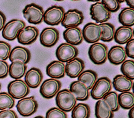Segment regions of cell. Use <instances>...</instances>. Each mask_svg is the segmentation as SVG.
Segmentation results:
<instances>
[{
  "label": "cell",
  "mask_w": 134,
  "mask_h": 118,
  "mask_svg": "<svg viewBox=\"0 0 134 118\" xmlns=\"http://www.w3.org/2000/svg\"><path fill=\"white\" fill-rule=\"evenodd\" d=\"M77 100L69 89H63L60 90L55 97V102L57 107L64 112L72 110L76 104Z\"/></svg>",
  "instance_id": "cell-1"
},
{
  "label": "cell",
  "mask_w": 134,
  "mask_h": 118,
  "mask_svg": "<svg viewBox=\"0 0 134 118\" xmlns=\"http://www.w3.org/2000/svg\"><path fill=\"white\" fill-rule=\"evenodd\" d=\"M108 51V47L105 44L97 42L90 46L88 54L90 59L94 64L101 65L106 62Z\"/></svg>",
  "instance_id": "cell-2"
},
{
  "label": "cell",
  "mask_w": 134,
  "mask_h": 118,
  "mask_svg": "<svg viewBox=\"0 0 134 118\" xmlns=\"http://www.w3.org/2000/svg\"><path fill=\"white\" fill-rule=\"evenodd\" d=\"M112 88V83L107 77L98 78L91 89L90 94L92 98L100 100L109 93Z\"/></svg>",
  "instance_id": "cell-3"
},
{
  "label": "cell",
  "mask_w": 134,
  "mask_h": 118,
  "mask_svg": "<svg viewBox=\"0 0 134 118\" xmlns=\"http://www.w3.org/2000/svg\"><path fill=\"white\" fill-rule=\"evenodd\" d=\"M23 14L24 17L30 23L38 24L43 21V9L35 3L27 5L23 10Z\"/></svg>",
  "instance_id": "cell-4"
},
{
  "label": "cell",
  "mask_w": 134,
  "mask_h": 118,
  "mask_svg": "<svg viewBox=\"0 0 134 118\" xmlns=\"http://www.w3.org/2000/svg\"><path fill=\"white\" fill-rule=\"evenodd\" d=\"M25 27L26 23L23 20L12 19L4 25L2 32V36L7 40L13 41L17 38L20 31Z\"/></svg>",
  "instance_id": "cell-5"
},
{
  "label": "cell",
  "mask_w": 134,
  "mask_h": 118,
  "mask_svg": "<svg viewBox=\"0 0 134 118\" xmlns=\"http://www.w3.org/2000/svg\"><path fill=\"white\" fill-rule=\"evenodd\" d=\"M64 14L65 10L62 7L53 5L44 11L43 20L48 25H57L61 23Z\"/></svg>",
  "instance_id": "cell-6"
},
{
  "label": "cell",
  "mask_w": 134,
  "mask_h": 118,
  "mask_svg": "<svg viewBox=\"0 0 134 118\" xmlns=\"http://www.w3.org/2000/svg\"><path fill=\"white\" fill-rule=\"evenodd\" d=\"M8 93L14 99H22L26 97L30 93L29 87L25 82L18 79L11 81L7 86Z\"/></svg>",
  "instance_id": "cell-7"
},
{
  "label": "cell",
  "mask_w": 134,
  "mask_h": 118,
  "mask_svg": "<svg viewBox=\"0 0 134 118\" xmlns=\"http://www.w3.org/2000/svg\"><path fill=\"white\" fill-rule=\"evenodd\" d=\"M38 104L34 96L20 99L17 102L16 108L19 113L25 117L29 116L37 110Z\"/></svg>",
  "instance_id": "cell-8"
},
{
  "label": "cell",
  "mask_w": 134,
  "mask_h": 118,
  "mask_svg": "<svg viewBox=\"0 0 134 118\" xmlns=\"http://www.w3.org/2000/svg\"><path fill=\"white\" fill-rule=\"evenodd\" d=\"M79 54L78 49L74 45L67 43L61 44L57 48L55 55L59 61L67 62L75 58Z\"/></svg>",
  "instance_id": "cell-9"
},
{
  "label": "cell",
  "mask_w": 134,
  "mask_h": 118,
  "mask_svg": "<svg viewBox=\"0 0 134 118\" xmlns=\"http://www.w3.org/2000/svg\"><path fill=\"white\" fill-rule=\"evenodd\" d=\"M61 87V82L54 78H48L43 82L40 87V93L44 98L51 99L60 91Z\"/></svg>",
  "instance_id": "cell-10"
},
{
  "label": "cell",
  "mask_w": 134,
  "mask_h": 118,
  "mask_svg": "<svg viewBox=\"0 0 134 118\" xmlns=\"http://www.w3.org/2000/svg\"><path fill=\"white\" fill-rule=\"evenodd\" d=\"M82 32L83 39L88 43L94 44L100 40L102 29L99 24L88 22L84 25Z\"/></svg>",
  "instance_id": "cell-11"
},
{
  "label": "cell",
  "mask_w": 134,
  "mask_h": 118,
  "mask_svg": "<svg viewBox=\"0 0 134 118\" xmlns=\"http://www.w3.org/2000/svg\"><path fill=\"white\" fill-rule=\"evenodd\" d=\"M90 10L91 18L97 24L105 23L110 18L111 13L100 1H98L92 4Z\"/></svg>",
  "instance_id": "cell-12"
},
{
  "label": "cell",
  "mask_w": 134,
  "mask_h": 118,
  "mask_svg": "<svg viewBox=\"0 0 134 118\" xmlns=\"http://www.w3.org/2000/svg\"><path fill=\"white\" fill-rule=\"evenodd\" d=\"M84 19V15L81 11L76 9H69L65 12L61 24L66 29L69 27H78L82 23Z\"/></svg>",
  "instance_id": "cell-13"
},
{
  "label": "cell",
  "mask_w": 134,
  "mask_h": 118,
  "mask_svg": "<svg viewBox=\"0 0 134 118\" xmlns=\"http://www.w3.org/2000/svg\"><path fill=\"white\" fill-rule=\"evenodd\" d=\"M59 40V32L54 28H45L40 34V43L47 47L53 46L57 44Z\"/></svg>",
  "instance_id": "cell-14"
},
{
  "label": "cell",
  "mask_w": 134,
  "mask_h": 118,
  "mask_svg": "<svg viewBox=\"0 0 134 118\" xmlns=\"http://www.w3.org/2000/svg\"><path fill=\"white\" fill-rule=\"evenodd\" d=\"M39 35L38 29L34 26H27L19 32L17 38L18 42L23 45H30L35 42Z\"/></svg>",
  "instance_id": "cell-15"
},
{
  "label": "cell",
  "mask_w": 134,
  "mask_h": 118,
  "mask_svg": "<svg viewBox=\"0 0 134 118\" xmlns=\"http://www.w3.org/2000/svg\"><path fill=\"white\" fill-rule=\"evenodd\" d=\"M84 62L81 59L77 57L67 62L65 64V73L71 78L77 77L84 71Z\"/></svg>",
  "instance_id": "cell-16"
},
{
  "label": "cell",
  "mask_w": 134,
  "mask_h": 118,
  "mask_svg": "<svg viewBox=\"0 0 134 118\" xmlns=\"http://www.w3.org/2000/svg\"><path fill=\"white\" fill-rule=\"evenodd\" d=\"M63 36L67 43L74 46L80 45L83 41L82 30L79 27L66 28L63 33Z\"/></svg>",
  "instance_id": "cell-17"
},
{
  "label": "cell",
  "mask_w": 134,
  "mask_h": 118,
  "mask_svg": "<svg viewBox=\"0 0 134 118\" xmlns=\"http://www.w3.org/2000/svg\"><path fill=\"white\" fill-rule=\"evenodd\" d=\"M43 80V74L41 70L37 68H30L25 75V82L31 88H37Z\"/></svg>",
  "instance_id": "cell-18"
},
{
  "label": "cell",
  "mask_w": 134,
  "mask_h": 118,
  "mask_svg": "<svg viewBox=\"0 0 134 118\" xmlns=\"http://www.w3.org/2000/svg\"><path fill=\"white\" fill-rule=\"evenodd\" d=\"M127 56L125 48L120 45L111 47L108 51L107 58L109 62L114 65H119L127 59Z\"/></svg>",
  "instance_id": "cell-19"
},
{
  "label": "cell",
  "mask_w": 134,
  "mask_h": 118,
  "mask_svg": "<svg viewBox=\"0 0 134 118\" xmlns=\"http://www.w3.org/2000/svg\"><path fill=\"white\" fill-rule=\"evenodd\" d=\"M46 73L52 78L58 79L63 77L65 74L64 63L59 60L52 61L46 67Z\"/></svg>",
  "instance_id": "cell-20"
},
{
  "label": "cell",
  "mask_w": 134,
  "mask_h": 118,
  "mask_svg": "<svg viewBox=\"0 0 134 118\" xmlns=\"http://www.w3.org/2000/svg\"><path fill=\"white\" fill-rule=\"evenodd\" d=\"M69 90L74 94L77 100L85 101L89 98L88 89L84 83L79 81L73 82L70 84Z\"/></svg>",
  "instance_id": "cell-21"
},
{
  "label": "cell",
  "mask_w": 134,
  "mask_h": 118,
  "mask_svg": "<svg viewBox=\"0 0 134 118\" xmlns=\"http://www.w3.org/2000/svg\"><path fill=\"white\" fill-rule=\"evenodd\" d=\"M8 58L11 62L18 60L26 64L30 60L31 53L27 48L17 46L11 50Z\"/></svg>",
  "instance_id": "cell-22"
},
{
  "label": "cell",
  "mask_w": 134,
  "mask_h": 118,
  "mask_svg": "<svg viewBox=\"0 0 134 118\" xmlns=\"http://www.w3.org/2000/svg\"><path fill=\"white\" fill-rule=\"evenodd\" d=\"M112 85L114 89L118 91H130L133 86V81L124 75L118 74L114 77Z\"/></svg>",
  "instance_id": "cell-23"
},
{
  "label": "cell",
  "mask_w": 134,
  "mask_h": 118,
  "mask_svg": "<svg viewBox=\"0 0 134 118\" xmlns=\"http://www.w3.org/2000/svg\"><path fill=\"white\" fill-rule=\"evenodd\" d=\"M133 36V32L131 27L122 25L115 31L114 39L119 44H125L131 40Z\"/></svg>",
  "instance_id": "cell-24"
},
{
  "label": "cell",
  "mask_w": 134,
  "mask_h": 118,
  "mask_svg": "<svg viewBox=\"0 0 134 118\" xmlns=\"http://www.w3.org/2000/svg\"><path fill=\"white\" fill-rule=\"evenodd\" d=\"M27 68L26 64L20 60H16L9 65L8 73L12 78L15 80L20 79L25 75Z\"/></svg>",
  "instance_id": "cell-25"
},
{
  "label": "cell",
  "mask_w": 134,
  "mask_h": 118,
  "mask_svg": "<svg viewBox=\"0 0 134 118\" xmlns=\"http://www.w3.org/2000/svg\"><path fill=\"white\" fill-rule=\"evenodd\" d=\"M95 115L96 118H113L114 115V112L103 99L98 100L96 102Z\"/></svg>",
  "instance_id": "cell-26"
},
{
  "label": "cell",
  "mask_w": 134,
  "mask_h": 118,
  "mask_svg": "<svg viewBox=\"0 0 134 118\" xmlns=\"http://www.w3.org/2000/svg\"><path fill=\"white\" fill-rule=\"evenodd\" d=\"M98 76L97 74L92 70L83 71L77 77V81L84 83L88 90L91 89L96 82Z\"/></svg>",
  "instance_id": "cell-27"
},
{
  "label": "cell",
  "mask_w": 134,
  "mask_h": 118,
  "mask_svg": "<svg viewBox=\"0 0 134 118\" xmlns=\"http://www.w3.org/2000/svg\"><path fill=\"white\" fill-rule=\"evenodd\" d=\"M119 22L122 26L131 27L134 25V9L126 7L121 10L118 15Z\"/></svg>",
  "instance_id": "cell-28"
},
{
  "label": "cell",
  "mask_w": 134,
  "mask_h": 118,
  "mask_svg": "<svg viewBox=\"0 0 134 118\" xmlns=\"http://www.w3.org/2000/svg\"><path fill=\"white\" fill-rule=\"evenodd\" d=\"M91 114L90 106L86 103H79L72 110V118H89Z\"/></svg>",
  "instance_id": "cell-29"
},
{
  "label": "cell",
  "mask_w": 134,
  "mask_h": 118,
  "mask_svg": "<svg viewBox=\"0 0 134 118\" xmlns=\"http://www.w3.org/2000/svg\"><path fill=\"white\" fill-rule=\"evenodd\" d=\"M118 103L124 109H130L134 106V96L131 91L122 92L118 95Z\"/></svg>",
  "instance_id": "cell-30"
},
{
  "label": "cell",
  "mask_w": 134,
  "mask_h": 118,
  "mask_svg": "<svg viewBox=\"0 0 134 118\" xmlns=\"http://www.w3.org/2000/svg\"><path fill=\"white\" fill-rule=\"evenodd\" d=\"M102 29L100 40L103 42H110L114 39L115 34V27L110 23L105 22L99 24Z\"/></svg>",
  "instance_id": "cell-31"
},
{
  "label": "cell",
  "mask_w": 134,
  "mask_h": 118,
  "mask_svg": "<svg viewBox=\"0 0 134 118\" xmlns=\"http://www.w3.org/2000/svg\"><path fill=\"white\" fill-rule=\"evenodd\" d=\"M15 103V99L8 93H0V110L10 109L14 107Z\"/></svg>",
  "instance_id": "cell-32"
},
{
  "label": "cell",
  "mask_w": 134,
  "mask_h": 118,
  "mask_svg": "<svg viewBox=\"0 0 134 118\" xmlns=\"http://www.w3.org/2000/svg\"><path fill=\"white\" fill-rule=\"evenodd\" d=\"M120 71L122 75L131 80H134V61L133 60H126L121 63Z\"/></svg>",
  "instance_id": "cell-33"
},
{
  "label": "cell",
  "mask_w": 134,
  "mask_h": 118,
  "mask_svg": "<svg viewBox=\"0 0 134 118\" xmlns=\"http://www.w3.org/2000/svg\"><path fill=\"white\" fill-rule=\"evenodd\" d=\"M109 106L113 112L118 111L120 106L118 103V94L115 91H110L103 98Z\"/></svg>",
  "instance_id": "cell-34"
},
{
  "label": "cell",
  "mask_w": 134,
  "mask_h": 118,
  "mask_svg": "<svg viewBox=\"0 0 134 118\" xmlns=\"http://www.w3.org/2000/svg\"><path fill=\"white\" fill-rule=\"evenodd\" d=\"M46 118H68L67 114L57 107L49 109L46 114Z\"/></svg>",
  "instance_id": "cell-35"
},
{
  "label": "cell",
  "mask_w": 134,
  "mask_h": 118,
  "mask_svg": "<svg viewBox=\"0 0 134 118\" xmlns=\"http://www.w3.org/2000/svg\"><path fill=\"white\" fill-rule=\"evenodd\" d=\"M11 50V46L8 43L0 41V60H6L9 57Z\"/></svg>",
  "instance_id": "cell-36"
},
{
  "label": "cell",
  "mask_w": 134,
  "mask_h": 118,
  "mask_svg": "<svg viewBox=\"0 0 134 118\" xmlns=\"http://www.w3.org/2000/svg\"><path fill=\"white\" fill-rule=\"evenodd\" d=\"M101 2L110 12H116L120 7V4L118 0H103Z\"/></svg>",
  "instance_id": "cell-37"
},
{
  "label": "cell",
  "mask_w": 134,
  "mask_h": 118,
  "mask_svg": "<svg viewBox=\"0 0 134 118\" xmlns=\"http://www.w3.org/2000/svg\"><path fill=\"white\" fill-rule=\"evenodd\" d=\"M125 51L127 57L134 59V39L132 38L129 41H128L125 47Z\"/></svg>",
  "instance_id": "cell-38"
},
{
  "label": "cell",
  "mask_w": 134,
  "mask_h": 118,
  "mask_svg": "<svg viewBox=\"0 0 134 118\" xmlns=\"http://www.w3.org/2000/svg\"><path fill=\"white\" fill-rule=\"evenodd\" d=\"M9 65L5 61L0 60V78L6 77L8 74Z\"/></svg>",
  "instance_id": "cell-39"
},
{
  "label": "cell",
  "mask_w": 134,
  "mask_h": 118,
  "mask_svg": "<svg viewBox=\"0 0 134 118\" xmlns=\"http://www.w3.org/2000/svg\"><path fill=\"white\" fill-rule=\"evenodd\" d=\"M0 118H18L16 112L10 109L3 110L0 111Z\"/></svg>",
  "instance_id": "cell-40"
},
{
  "label": "cell",
  "mask_w": 134,
  "mask_h": 118,
  "mask_svg": "<svg viewBox=\"0 0 134 118\" xmlns=\"http://www.w3.org/2000/svg\"><path fill=\"white\" fill-rule=\"evenodd\" d=\"M6 17L5 15L0 11V31L3 30L6 23Z\"/></svg>",
  "instance_id": "cell-41"
},
{
  "label": "cell",
  "mask_w": 134,
  "mask_h": 118,
  "mask_svg": "<svg viewBox=\"0 0 134 118\" xmlns=\"http://www.w3.org/2000/svg\"><path fill=\"white\" fill-rule=\"evenodd\" d=\"M127 5L129 7V8L134 9V1L133 0H126L125 1Z\"/></svg>",
  "instance_id": "cell-42"
},
{
  "label": "cell",
  "mask_w": 134,
  "mask_h": 118,
  "mask_svg": "<svg viewBox=\"0 0 134 118\" xmlns=\"http://www.w3.org/2000/svg\"><path fill=\"white\" fill-rule=\"evenodd\" d=\"M128 117L129 118H134V107H132L129 109V111L128 112Z\"/></svg>",
  "instance_id": "cell-43"
},
{
  "label": "cell",
  "mask_w": 134,
  "mask_h": 118,
  "mask_svg": "<svg viewBox=\"0 0 134 118\" xmlns=\"http://www.w3.org/2000/svg\"><path fill=\"white\" fill-rule=\"evenodd\" d=\"M34 118H44V117L41 115H38V116H36L34 117Z\"/></svg>",
  "instance_id": "cell-44"
},
{
  "label": "cell",
  "mask_w": 134,
  "mask_h": 118,
  "mask_svg": "<svg viewBox=\"0 0 134 118\" xmlns=\"http://www.w3.org/2000/svg\"><path fill=\"white\" fill-rule=\"evenodd\" d=\"M1 84L0 83V90H1Z\"/></svg>",
  "instance_id": "cell-45"
}]
</instances>
